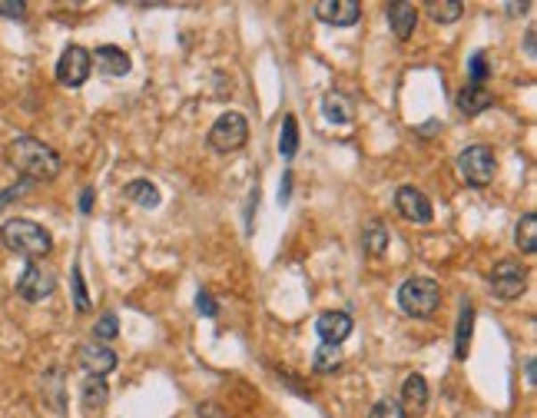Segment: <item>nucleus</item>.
Masks as SVG:
<instances>
[{"instance_id": "c756f323", "label": "nucleus", "mask_w": 537, "mask_h": 418, "mask_svg": "<svg viewBox=\"0 0 537 418\" xmlns=\"http://www.w3.org/2000/svg\"><path fill=\"white\" fill-rule=\"evenodd\" d=\"M368 418H409V415L401 412V405H398L395 398H382V402H375L372 405Z\"/></svg>"}, {"instance_id": "bb28decb", "label": "nucleus", "mask_w": 537, "mask_h": 418, "mask_svg": "<svg viewBox=\"0 0 537 418\" xmlns=\"http://www.w3.org/2000/svg\"><path fill=\"white\" fill-rule=\"evenodd\" d=\"M73 305H77V313H90V296H87V286H83V269L80 263H73Z\"/></svg>"}, {"instance_id": "4468645a", "label": "nucleus", "mask_w": 537, "mask_h": 418, "mask_svg": "<svg viewBox=\"0 0 537 418\" xmlns=\"http://www.w3.org/2000/svg\"><path fill=\"white\" fill-rule=\"evenodd\" d=\"M90 63H96V70L100 73H106V77H127L129 73V57L120 50V46H96L94 54H90Z\"/></svg>"}, {"instance_id": "412c9836", "label": "nucleus", "mask_w": 537, "mask_h": 418, "mask_svg": "<svg viewBox=\"0 0 537 418\" xmlns=\"http://www.w3.org/2000/svg\"><path fill=\"white\" fill-rule=\"evenodd\" d=\"M514 243H517V249H521V253H527V255L537 253V216H534V213H525V216L517 220Z\"/></svg>"}, {"instance_id": "f8f14e48", "label": "nucleus", "mask_w": 537, "mask_h": 418, "mask_svg": "<svg viewBox=\"0 0 537 418\" xmlns=\"http://www.w3.org/2000/svg\"><path fill=\"white\" fill-rule=\"evenodd\" d=\"M398 405H401L405 415H421L428 408V382H425V375L411 372L405 385H401V402Z\"/></svg>"}, {"instance_id": "a878e982", "label": "nucleus", "mask_w": 537, "mask_h": 418, "mask_svg": "<svg viewBox=\"0 0 537 418\" xmlns=\"http://www.w3.org/2000/svg\"><path fill=\"white\" fill-rule=\"evenodd\" d=\"M428 13H432L438 23H455L458 17L465 13V7L455 4V0H432V4H428Z\"/></svg>"}, {"instance_id": "c85d7f7f", "label": "nucleus", "mask_w": 537, "mask_h": 418, "mask_svg": "<svg viewBox=\"0 0 537 418\" xmlns=\"http://www.w3.org/2000/svg\"><path fill=\"white\" fill-rule=\"evenodd\" d=\"M94 336H96V342H110V339H117L120 336V322H117V315L113 313H106L100 322L94 325Z\"/></svg>"}, {"instance_id": "72a5a7b5", "label": "nucleus", "mask_w": 537, "mask_h": 418, "mask_svg": "<svg viewBox=\"0 0 537 418\" xmlns=\"http://www.w3.org/2000/svg\"><path fill=\"white\" fill-rule=\"evenodd\" d=\"M90 209H94V186H87V189L80 193V213L87 216Z\"/></svg>"}, {"instance_id": "6ab92c4d", "label": "nucleus", "mask_w": 537, "mask_h": 418, "mask_svg": "<svg viewBox=\"0 0 537 418\" xmlns=\"http://www.w3.org/2000/svg\"><path fill=\"white\" fill-rule=\"evenodd\" d=\"M322 113H326L328 123L349 127L351 120H355V106H351V100L342 96V93H326V96H322Z\"/></svg>"}, {"instance_id": "9b49d317", "label": "nucleus", "mask_w": 537, "mask_h": 418, "mask_svg": "<svg viewBox=\"0 0 537 418\" xmlns=\"http://www.w3.org/2000/svg\"><path fill=\"white\" fill-rule=\"evenodd\" d=\"M316 17L322 23H332V27H355L362 17V7L355 0H318Z\"/></svg>"}, {"instance_id": "393cba45", "label": "nucleus", "mask_w": 537, "mask_h": 418, "mask_svg": "<svg viewBox=\"0 0 537 418\" xmlns=\"http://www.w3.org/2000/svg\"><path fill=\"white\" fill-rule=\"evenodd\" d=\"M44 398H50L54 408L63 415V372L60 369H50L47 375H44Z\"/></svg>"}, {"instance_id": "dca6fc26", "label": "nucleus", "mask_w": 537, "mask_h": 418, "mask_svg": "<svg viewBox=\"0 0 537 418\" xmlns=\"http://www.w3.org/2000/svg\"><path fill=\"white\" fill-rule=\"evenodd\" d=\"M388 23H392L398 40H409L415 34V23H418L415 4H388Z\"/></svg>"}, {"instance_id": "7ed1b4c3", "label": "nucleus", "mask_w": 537, "mask_h": 418, "mask_svg": "<svg viewBox=\"0 0 537 418\" xmlns=\"http://www.w3.org/2000/svg\"><path fill=\"white\" fill-rule=\"evenodd\" d=\"M398 305H401V313L411 315V319H432L438 313V305H442V289H438V282L428 276H411L401 282V289H398Z\"/></svg>"}, {"instance_id": "2f4dec72", "label": "nucleus", "mask_w": 537, "mask_h": 418, "mask_svg": "<svg viewBox=\"0 0 537 418\" xmlns=\"http://www.w3.org/2000/svg\"><path fill=\"white\" fill-rule=\"evenodd\" d=\"M196 309L206 315V319H212V315L219 313V309H216V299H212L210 292H199V296H196Z\"/></svg>"}, {"instance_id": "39448f33", "label": "nucleus", "mask_w": 537, "mask_h": 418, "mask_svg": "<svg viewBox=\"0 0 537 418\" xmlns=\"http://www.w3.org/2000/svg\"><path fill=\"white\" fill-rule=\"evenodd\" d=\"M245 139H249V123H245L243 113H222L216 123H212L210 137V150L216 153H235L245 146Z\"/></svg>"}, {"instance_id": "f03ea898", "label": "nucleus", "mask_w": 537, "mask_h": 418, "mask_svg": "<svg viewBox=\"0 0 537 418\" xmlns=\"http://www.w3.org/2000/svg\"><path fill=\"white\" fill-rule=\"evenodd\" d=\"M0 243L7 246L11 253L37 263L40 255H47L54 249V236L34 220H7L4 230H0Z\"/></svg>"}, {"instance_id": "4be33fe9", "label": "nucleus", "mask_w": 537, "mask_h": 418, "mask_svg": "<svg viewBox=\"0 0 537 418\" xmlns=\"http://www.w3.org/2000/svg\"><path fill=\"white\" fill-rule=\"evenodd\" d=\"M392 243V236H388V226L382 220L368 222V230L362 232V249L368 255H382Z\"/></svg>"}, {"instance_id": "c9c22d12", "label": "nucleus", "mask_w": 537, "mask_h": 418, "mask_svg": "<svg viewBox=\"0 0 537 418\" xmlns=\"http://www.w3.org/2000/svg\"><path fill=\"white\" fill-rule=\"evenodd\" d=\"M289 176H293V173H285V183L279 186V199H282V203L289 199V189H293V180H289Z\"/></svg>"}, {"instance_id": "9d476101", "label": "nucleus", "mask_w": 537, "mask_h": 418, "mask_svg": "<svg viewBox=\"0 0 537 418\" xmlns=\"http://www.w3.org/2000/svg\"><path fill=\"white\" fill-rule=\"evenodd\" d=\"M77 362H80V369L87 372V375L103 379V375H110V372L117 369V352L94 339V342H87V346L77 348Z\"/></svg>"}, {"instance_id": "20e7f679", "label": "nucleus", "mask_w": 537, "mask_h": 418, "mask_svg": "<svg viewBox=\"0 0 537 418\" xmlns=\"http://www.w3.org/2000/svg\"><path fill=\"white\" fill-rule=\"evenodd\" d=\"M458 173L465 176L467 186H488L498 173V160L484 143H471L458 153Z\"/></svg>"}, {"instance_id": "5701e85b", "label": "nucleus", "mask_w": 537, "mask_h": 418, "mask_svg": "<svg viewBox=\"0 0 537 418\" xmlns=\"http://www.w3.org/2000/svg\"><path fill=\"white\" fill-rule=\"evenodd\" d=\"M279 153H282V160H293L295 153H299V120H295L293 113H285V120H282Z\"/></svg>"}, {"instance_id": "e433bc0d", "label": "nucleus", "mask_w": 537, "mask_h": 418, "mask_svg": "<svg viewBox=\"0 0 537 418\" xmlns=\"http://www.w3.org/2000/svg\"><path fill=\"white\" fill-rule=\"evenodd\" d=\"M527 385H531V389L537 385V365H534V359L527 362Z\"/></svg>"}, {"instance_id": "4c0bfd02", "label": "nucleus", "mask_w": 537, "mask_h": 418, "mask_svg": "<svg viewBox=\"0 0 537 418\" xmlns=\"http://www.w3.org/2000/svg\"><path fill=\"white\" fill-rule=\"evenodd\" d=\"M527 7H531V4H508V11L511 13H525Z\"/></svg>"}, {"instance_id": "0eeeda50", "label": "nucleus", "mask_w": 537, "mask_h": 418, "mask_svg": "<svg viewBox=\"0 0 537 418\" xmlns=\"http://www.w3.org/2000/svg\"><path fill=\"white\" fill-rule=\"evenodd\" d=\"M90 50H83V46H67L57 60V80L60 87H83V83L90 80Z\"/></svg>"}, {"instance_id": "7c9ffc66", "label": "nucleus", "mask_w": 537, "mask_h": 418, "mask_svg": "<svg viewBox=\"0 0 537 418\" xmlns=\"http://www.w3.org/2000/svg\"><path fill=\"white\" fill-rule=\"evenodd\" d=\"M0 13L11 17V21H21L27 13V4H21V0H0Z\"/></svg>"}, {"instance_id": "f257e3e1", "label": "nucleus", "mask_w": 537, "mask_h": 418, "mask_svg": "<svg viewBox=\"0 0 537 418\" xmlns=\"http://www.w3.org/2000/svg\"><path fill=\"white\" fill-rule=\"evenodd\" d=\"M7 160L17 173H24L27 183H50L60 176V156L47 143L34 137H17L7 146Z\"/></svg>"}, {"instance_id": "473e14b6", "label": "nucleus", "mask_w": 537, "mask_h": 418, "mask_svg": "<svg viewBox=\"0 0 537 418\" xmlns=\"http://www.w3.org/2000/svg\"><path fill=\"white\" fill-rule=\"evenodd\" d=\"M27 189H30V183H17V186H11V189H4V193H0V209L7 206V203H11V199H17V196H24Z\"/></svg>"}, {"instance_id": "cd10ccee", "label": "nucleus", "mask_w": 537, "mask_h": 418, "mask_svg": "<svg viewBox=\"0 0 537 418\" xmlns=\"http://www.w3.org/2000/svg\"><path fill=\"white\" fill-rule=\"evenodd\" d=\"M488 73H491V70H488V54H484V50H478V54L471 57V63H467V83H475V87H481Z\"/></svg>"}, {"instance_id": "b1692460", "label": "nucleus", "mask_w": 537, "mask_h": 418, "mask_svg": "<svg viewBox=\"0 0 537 418\" xmlns=\"http://www.w3.org/2000/svg\"><path fill=\"white\" fill-rule=\"evenodd\" d=\"M342 365V348L339 346H322L316 348V355H312V369L322 372V375H328V372H335Z\"/></svg>"}, {"instance_id": "f3484780", "label": "nucleus", "mask_w": 537, "mask_h": 418, "mask_svg": "<svg viewBox=\"0 0 537 418\" xmlns=\"http://www.w3.org/2000/svg\"><path fill=\"white\" fill-rule=\"evenodd\" d=\"M458 110L465 116H478L484 113L491 104H494V96H491L484 87H475V83H467V87H461V93H458Z\"/></svg>"}, {"instance_id": "2eb2a0df", "label": "nucleus", "mask_w": 537, "mask_h": 418, "mask_svg": "<svg viewBox=\"0 0 537 418\" xmlns=\"http://www.w3.org/2000/svg\"><path fill=\"white\" fill-rule=\"evenodd\" d=\"M471 332H475V305L471 302H461V313H458V325H455V359L465 362L467 348H471Z\"/></svg>"}, {"instance_id": "423d86ee", "label": "nucleus", "mask_w": 537, "mask_h": 418, "mask_svg": "<svg viewBox=\"0 0 537 418\" xmlns=\"http://www.w3.org/2000/svg\"><path fill=\"white\" fill-rule=\"evenodd\" d=\"M527 289V269L521 263H511V259H504L498 266L491 269V292L498 296V299H521Z\"/></svg>"}, {"instance_id": "aec40b11", "label": "nucleus", "mask_w": 537, "mask_h": 418, "mask_svg": "<svg viewBox=\"0 0 537 418\" xmlns=\"http://www.w3.org/2000/svg\"><path fill=\"white\" fill-rule=\"evenodd\" d=\"M123 196L133 199L136 206L143 209H156L160 206V189L150 183V180H133V183L123 186Z\"/></svg>"}, {"instance_id": "ddd939ff", "label": "nucleus", "mask_w": 537, "mask_h": 418, "mask_svg": "<svg viewBox=\"0 0 537 418\" xmlns=\"http://www.w3.org/2000/svg\"><path fill=\"white\" fill-rule=\"evenodd\" d=\"M316 332L322 336L326 346H342L351 336V315L349 313H326L318 315Z\"/></svg>"}, {"instance_id": "1a4fd4ad", "label": "nucleus", "mask_w": 537, "mask_h": 418, "mask_svg": "<svg viewBox=\"0 0 537 418\" xmlns=\"http://www.w3.org/2000/svg\"><path fill=\"white\" fill-rule=\"evenodd\" d=\"M395 209H398V216L401 220H409V222H432L434 216V209H432V199L425 196L421 189H415V186H401L395 193Z\"/></svg>"}, {"instance_id": "6e6552de", "label": "nucleus", "mask_w": 537, "mask_h": 418, "mask_svg": "<svg viewBox=\"0 0 537 418\" xmlns=\"http://www.w3.org/2000/svg\"><path fill=\"white\" fill-rule=\"evenodd\" d=\"M54 289H57V276L40 263H30L17 279V296L27 302H44L47 296H54Z\"/></svg>"}, {"instance_id": "f704fd0d", "label": "nucleus", "mask_w": 537, "mask_h": 418, "mask_svg": "<svg viewBox=\"0 0 537 418\" xmlns=\"http://www.w3.org/2000/svg\"><path fill=\"white\" fill-rule=\"evenodd\" d=\"M534 27H531V30H527V37H525V50H527V57L534 60V54H537V46H534Z\"/></svg>"}, {"instance_id": "a211bd4d", "label": "nucleus", "mask_w": 537, "mask_h": 418, "mask_svg": "<svg viewBox=\"0 0 537 418\" xmlns=\"http://www.w3.org/2000/svg\"><path fill=\"white\" fill-rule=\"evenodd\" d=\"M106 398H110V389H106L103 379H96V375H87V382L80 385L83 412H87V415H94V412H103Z\"/></svg>"}]
</instances>
